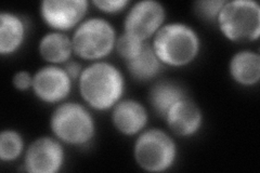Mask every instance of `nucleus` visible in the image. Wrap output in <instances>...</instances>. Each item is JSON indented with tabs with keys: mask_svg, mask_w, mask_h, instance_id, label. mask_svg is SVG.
<instances>
[{
	"mask_svg": "<svg viewBox=\"0 0 260 173\" xmlns=\"http://www.w3.org/2000/svg\"><path fill=\"white\" fill-rule=\"evenodd\" d=\"M79 93L95 111L113 109L125 92V78L111 63L96 61L83 68L78 79Z\"/></svg>",
	"mask_w": 260,
	"mask_h": 173,
	"instance_id": "nucleus-1",
	"label": "nucleus"
},
{
	"mask_svg": "<svg viewBox=\"0 0 260 173\" xmlns=\"http://www.w3.org/2000/svg\"><path fill=\"white\" fill-rule=\"evenodd\" d=\"M158 60L167 66L183 67L197 59L201 40L192 27L180 22L167 23L152 38L151 44Z\"/></svg>",
	"mask_w": 260,
	"mask_h": 173,
	"instance_id": "nucleus-2",
	"label": "nucleus"
},
{
	"mask_svg": "<svg viewBox=\"0 0 260 173\" xmlns=\"http://www.w3.org/2000/svg\"><path fill=\"white\" fill-rule=\"evenodd\" d=\"M50 128L60 142L81 146L91 141L95 134L93 116L84 105L75 102L62 103L51 115Z\"/></svg>",
	"mask_w": 260,
	"mask_h": 173,
	"instance_id": "nucleus-3",
	"label": "nucleus"
},
{
	"mask_svg": "<svg viewBox=\"0 0 260 173\" xmlns=\"http://www.w3.org/2000/svg\"><path fill=\"white\" fill-rule=\"evenodd\" d=\"M217 23L222 35L233 43H251L260 36V7L254 0L225 2Z\"/></svg>",
	"mask_w": 260,
	"mask_h": 173,
	"instance_id": "nucleus-4",
	"label": "nucleus"
},
{
	"mask_svg": "<svg viewBox=\"0 0 260 173\" xmlns=\"http://www.w3.org/2000/svg\"><path fill=\"white\" fill-rule=\"evenodd\" d=\"M73 51L83 60L100 61L115 49L116 31L112 24L102 18L81 22L72 36Z\"/></svg>",
	"mask_w": 260,
	"mask_h": 173,
	"instance_id": "nucleus-5",
	"label": "nucleus"
},
{
	"mask_svg": "<svg viewBox=\"0 0 260 173\" xmlns=\"http://www.w3.org/2000/svg\"><path fill=\"white\" fill-rule=\"evenodd\" d=\"M177 153V145L172 136L159 129L143 131L134 145L137 164L148 172L167 171L174 166Z\"/></svg>",
	"mask_w": 260,
	"mask_h": 173,
	"instance_id": "nucleus-6",
	"label": "nucleus"
},
{
	"mask_svg": "<svg viewBox=\"0 0 260 173\" xmlns=\"http://www.w3.org/2000/svg\"><path fill=\"white\" fill-rule=\"evenodd\" d=\"M165 8L155 0H141L130 7L124 20V32L148 41L164 25Z\"/></svg>",
	"mask_w": 260,
	"mask_h": 173,
	"instance_id": "nucleus-7",
	"label": "nucleus"
},
{
	"mask_svg": "<svg viewBox=\"0 0 260 173\" xmlns=\"http://www.w3.org/2000/svg\"><path fill=\"white\" fill-rule=\"evenodd\" d=\"M88 8L87 0H44L39 12L45 24L62 32L77 27L85 20Z\"/></svg>",
	"mask_w": 260,
	"mask_h": 173,
	"instance_id": "nucleus-8",
	"label": "nucleus"
},
{
	"mask_svg": "<svg viewBox=\"0 0 260 173\" xmlns=\"http://www.w3.org/2000/svg\"><path fill=\"white\" fill-rule=\"evenodd\" d=\"M64 159L62 142L56 137L42 136L27 147L24 168L29 173H55L62 168Z\"/></svg>",
	"mask_w": 260,
	"mask_h": 173,
	"instance_id": "nucleus-9",
	"label": "nucleus"
},
{
	"mask_svg": "<svg viewBox=\"0 0 260 173\" xmlns=\"http://www.w3.org/2000/svg\"><path fill=\"white\" fill-rule=\"evenodd\" d=\"M73 82L63 67L50 64L36 72L32 77L31 89L38 100L56 104L70 95Z\"/></svg>",
	"mask_w": 260,
	"mask_h": 173,
	"instance_id": "nucleus-10",
	"label": "nucleus"
},
{
	"mask_svg": "<svg viewBox=\"0 0 260 173\" xmlns=\"http://www.w3.org/2000/svg\"><path fill=\"white\" fill-rule=\"evenodd\" d=\"M164 119L174 134L188 137L198 133L202 128L203 113L197 103L185 96L172 106Z\"/></svg>",
	"mask_w": 260,
	"mask_h": 173,
	"instance_id": "nucleus-11",
	"label": "nucleus"
},
{
	"mask_svg": "<svg viewBox=\"0 0 260 173\" xmlns=\"http://www.w3.org/2000/svg\"><path fill=\"white\" fill-rule=\"evenodd\" d=\"M148 119L145 107L136 100H120L113 107L112 122L118 132L124 135L132 136L141 133Z\"/></svg>",
	"mask_w": 260,
	"mask_h": 173,
	"instance_id": "nucleus-12",
	"label": "nucleus"
},
{
	"mask_svg": "<svg viewBox=\"0 0 260 173\" xmlns=\"http://www.w3.org/2000/svg\"><path fill=\"white\" fill-rule=\"evenodd\" d=\"M26 26L23 19L13 12L0 13V54L15 53L25 40Z\"/></svg>",
	"mask_w": 260,
	"mask_h": 173,
	"instance_id": "nucleus-13",
	"label": "nucleus"
},
{
	"mask_svg": "<svg viewBox=\"0 0 260 173\" xmlns=\"http://www.w3.org/2000/svg\"><path fill=\"white\" fill-rule=\"evenodd\" d=\"M231 78L241 86H255L260 80V55L250 50L235 53L229 63Z\"/></svg>",
	"mask_w": 260,
	"mask_h": 173,
	"instance_id": "nucleus-14",
	"label": "nucleus"
},
{
	"mask_svg": "<svg viewBox=\"0 0 260 173\" xmlns=\"http://www.w3.org/2000/svg\"><path fill=\"white\" fill-rule=\"evenodd\" d=\"M38 51L42 59L51 65L64 64L73 54L72 39L61 31H51L39 41Z\"/></svg>",
	"mask_w": 260,
	"mask_h": 173,
	"instance_id": "nucleus-15",
	"label": "nucleus"
},
{
	"mask_svg": "<svg viewBox=\"0 0 260 173\" xmlns=\"http://www.w3.org/2000/svg\"><path fill=\"white\" fill-rule=\"evenodd\" d=\"M188 96L184 89L176 82L161 80L154 84L149 92V102L159 117L165 118L172 106L181 98Z\"/></svg>",
	"mask_w": 260,
	"mask_h": 173,
	"instance_id": "nucleus-16",
	"label": "nucleus"
},
{
	"mask_svg": "<svg viewBox=\"0 0 260 173\" xmlns=\"http://www.w3.org/2000/svg\"><path fill=\"white\" fill-rule=\"evenodd\" d=\"M125 63L132 77L139 81H148L155 78L164 66L148 41L134 59Z\"/></svg>",
	"mask_w": 260,
	"mask_h": 173,
	"instance_id": "nucleus-17",
	"label": "nucleus"
},
{
	"mask_svg": "<svg viewBox=\"0 0 260 173\" xmlns=\"http://www.w3.org/2000/svg\"><path fill=\"white\" fill-rule=\"evenodd\" d=\"M24 151V141L15 130H4L0 133V159L6 162L18 159Z\"/></svg>",
	"mask_w": 260,
	"mask_h": 173,
	"instance_id": "nucleus-18",
	"label": "nucleus"
},
{
	"mask_svg": "<svg viewBox=\"0 0 260 173\" xmlns=\"http://www.w3.org/2000/svg\"><path fill=\"white\" fill-rule=\"evenodd\" d=\"M145 43L146 41H141L123 32V35H120L116 39L115 50L121 59L127 62L134 59V57L141 51V49L143 48Z\"/></svg>",
	"mask_w": 260,
	"mask_h": 173,
	"instance_id": "nucleus-19",
	"label": "nucleus"
},
{
	"mask_svg": "<svg viewBox=\"0 0 260 173\" xmlns=\"http://www.w3.org/2000/svg\"><path fill=\"white\" fill-rule=\"evenodd\" d=\"M225 0H200L194 4V12L200 19L208 22H217L218 15Z\"/></svg>",
	"mask_w": 260,
	"mask_h": 173,
	"instance_id": "nucleus-20",
	"label": "nucleus"
},
{
	"mask_svg": "<svg viewBox=\"0 0 260 173\" xmlns=\"http://www.w3.org/2000/svg\"><path fill=\"white\" fill-rule=\"evenodd\" d=\"M92 4L104 13L115 14L123 11L129 5V2L128 0H94Z\"/></svg>",
	"mask_w": 260,
	"mask_h": 173,
	"instance_id": "nucleus-21",
	"label": "nucleus"
},
{
	"mask_svg": "<svg viewBox=\"0 0 260 173\" xmlns=\"http://www.w3.org/2000/svg\"><path fill=\"white\" fill-rule=\"evenodd\" d=\"M32 77L26 71H20L14 74L12 82L13 86L19 91H26L32 87Z\"/></svg>",
	"mask_w": 260,
	"mask_h": 173,
	"instance_id": "nucleus-22",
	"label": "nucleus"
},
{
	"mask_svg": "<svg viewBox=\"0 0 260 173\" xmlns=\"http://www.w3.org/2000/svg\"><path fill=\"white\" fill-rule=\"evenodd\" d=\"M63 68L65 72L68 73V75L71 77L73 81H76L79 79L80 74L83 72V68H81V65L77 63L76 61H68L67 63L63 64Z\"/></svg>",
	"mask_w": 260,
	"mask_h": 173,
	"instance_id": "nucleus-23",
	"label": "nucleus"
}]
</instances>
